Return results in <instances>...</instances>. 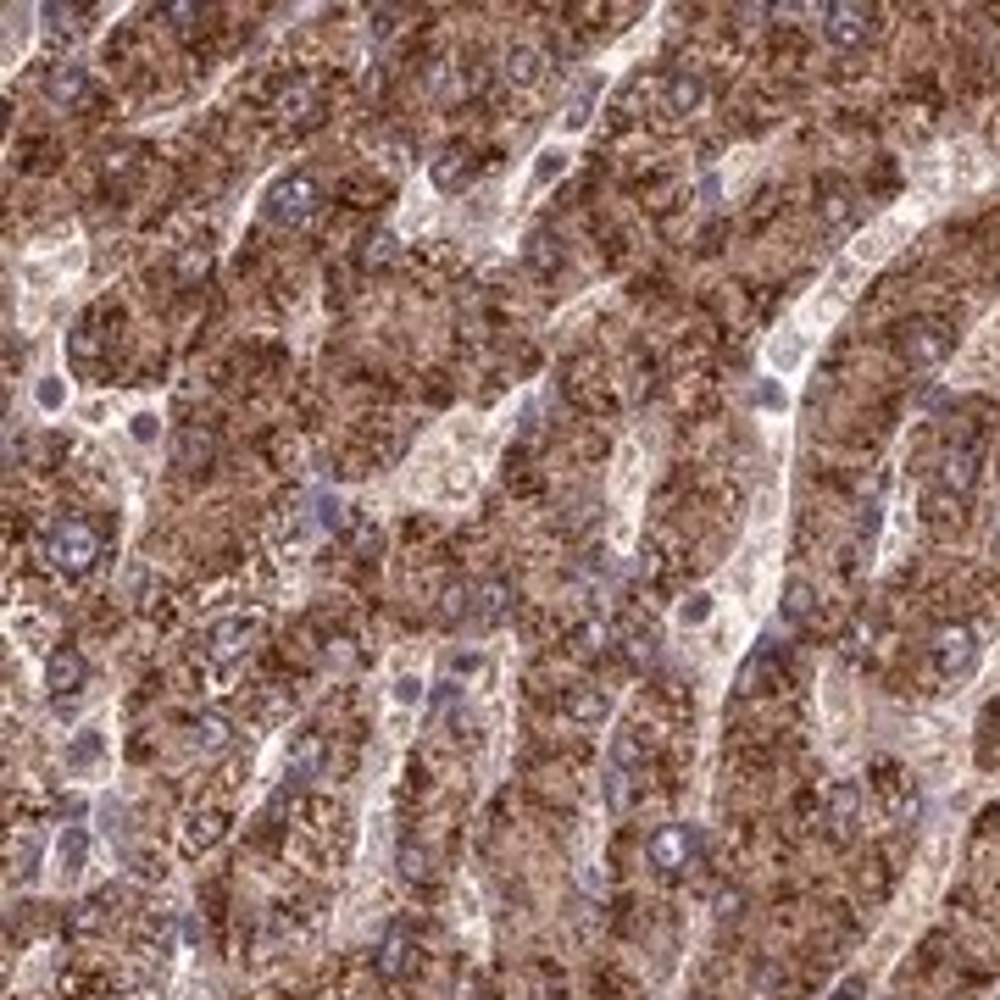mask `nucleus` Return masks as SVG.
<instances>
[{"instance_id": "nucleus-1", "label": "nucleus", "mask_w": 1000, "mask_h": 1000, "mask_svg": "<svg viewBox=\"0 0 1000 1000\" xmlns=\"http://www.w3.org/2000/svg\"><path fill=\"white\" fill-rule=\"evenodd\" d=\"M39 556H45V567H51L56 579L78 584V579H89L94 567H101V534H94L89 517H56L51 529H45V540H39Z\"/></svg>"}, {"instance_id": "nucleus-2", "label": "nucleus", "mask_w": 1000, "mask_h": 1000, "mask_svg": "<svg viewBox=\"0 0 1000 1000\" xmlns=\"http://www.w3.org/2000/svg\"><path fill=\"white\" fill-rule=\"evenodd\" d=\"M317 206H322V183H317L312 173H283V178L267 189L262 217H267L273 228H301Z\"/></svg>"}, {"instance_id": "nucleus-3", "label": "nucleus", "mask_w": 1000, "mask_h": 1000, "mask_svg": "<svg viewBox=\"0 0 1000 1000\" xmlns=\"http://www.w3.org/2000/svg\"><path fill=\"white\" fill-rule=\"evenodd\" d=\"M695 856H700V834L695 828H684V823H667V828H656L650 839H645V862L656 868V873H689L695 868Z\"/></svg>"}, {"instance_id": "nucleus-4", "label": "nucleus", "mask_w": 1000, "mask_h": 1000, "mask_svg": "<svg viewBox=\"0 0 1000 1000\" xmlns=\"http://www.w3.org/2000/svg\"><path fill=\"white\" fill-rule=\"evenodd\" d=\"M895 351H900V362H907V367H939L950 356V328L939 317H912L907 328H900Z\"/></svg>"}, {"instance_id": "nucleus-5", "label": "nucleus", "mask_w": 1000, "mask_h": 1000, "mask_svg": "<svg viewBox=\"0 0 1000 1000\" xmlns=\"http://www.w3.org/2000/svg\"><path fill=\"white\" fill-rule=\"evenodd\" d=\"M256 629L245 623V617H212V623L201 629V661L206 667H233L245 650H251Z\"/></svg>"}, {"instance_id": "nucleus-6", "label": "nucleus", "mask_w": 1000, "mask_h": 1000, "mask_svg": "<svg viewBox=\"0 0 1000 1000\" xmlns=\"http://www.w3.org/2000/svg\"><path fill=\"white\" fill-rule=\"evenodd\" d=\"M928 650H934L939 679H967L973 661H978V629H973V623H945V629L934 634Z\"/></svg>"}, {"instance_id": "nucleus-7", "label": "nucleus", "mask_w": 1000, "mask_h": 1000, "mask_svg": "<svg viewBox=\"0 0 1000 1000\" xmlns=\"http://www.w3.org/2000/svg\"><path fill=\"white\" fill-rule=\"evenodd\" d=\"M823 39L834 51H856V45L873 39V7H856V0H839V7H823Z\"/></svg>"}, {"instance_id": "nucleus-8", "label": "nucleus", "mask_w": 1000, "mask_h": 1000, "mask_svg": "<svg viewBox=\"0 0 1000 1000\" xmlns=\"http://www.w3.org/2000/svg\"><path fill=\"white\" fill-rule=\"evenodd\" d=\"M84 684H89V661H84L73 645L51 650V661H45V689H51L56 700H78Z\"/></svg>"}, {"instance_id": "nucleus-9", "label": "nucleus", "mask_w": 1000, "mask_h": 1000, "mask_svg": "<svg viewBox=\"0 0 1000 1000\" xmlns=\"http://www.w3.org/2000/svg\"><path fill=\"white\" fill-rule=\"evenodd\" d=\"M823 823H828V839H850L856 834V823H862V789H856L850 779H839L834 789H828V800H823Z\"/></svg>"}, {"instance_id": "nucleus-10", "label": "nucleus", "mask_w": 1000, "mask_h": 1000, "mask_svg": "<svg viewBox=\"0 0 1000 1000\" xmlns=\"http://www.w3.org/2000/svg\"><path fill=\"white\" fill-rule=\"evenodd\" d=\"M45 101L62 106V112H78L89 101V73L78 62H56L51 73H45Z\"/></svg>"}, {"instance_id": "nucleus-11", "label": "nucleus", "mask_w": 1000, "mask_h": 1000, "mask_svg": "<svg viewBox=\"0 0 1000 1000\" xmlns=\"http://www.w3.org/2000/svg\"><path fill=\"white\" fill-rule=\"evenodd\" d=\"M417 967H422V957H417L412 934H406V928H390V939L378 945V978H390V984H406V978H412Z\"/></svg>"}, {"instance_id": "nucleus-12", "label": "nucleus", "mask_w": 1000, "mask_h": 1000, "mask_svg": "<svg viewBox=\"0 0 1000 1000\" xmlns=\"http://www.w3.org/2000/svg\"><path fill=\"white\" fill-rule=\"evenodd\" d=\"M700 106H706L700 73H689V67L667 73V84H661V112H667V117H689V112H700Z\"/></svg>"}, {"instance_id": "nucleus-13", "label": "nucleus", "mask_w": 1000, "mask_h": 1000, "mask_svg": "<svg viewBox=\"0 0 1000 1000\" xmlns=\"http://www.w3.org/2000/svg\"><path fill=\"white\" fill-rule=\"evenodd\" d=\"M545 67H550V56L540 51V45H511V51L501 56V78L517 84V89H534L545 78Z\"/></svg>"}, {"instance_id": "nucleus-14", "label": "nucleus", "mask_w": 1000, "mask_h": 1000, "mask_svg": "<svg viewBox=\"0 0 1000 1000\" xmlns=\"http://www.w3.org/2000/svg\"><path fill=\"white\" fill-rule=\"evenodd\" d=\"M561 706H567V718H573L579 729H600V723L611 718V695H606L600 684H573Z\"/></svg>"}, {"instance_id": "nucleus-15", "label": "nucleus", "mask_w": 1000, "mask_h": 1000, "mask_svg": "<svg viewBox=\"0 0 1000 1000\" xmlns=\"http://www.w3.org/2000/svg\"><path fill=\"white\" fill-rule=\"evenodd\" d=\"M228 745H233V723L223 718V711H201V718H189V750L223 756Z\"/></svg>"}, {"instance_id": "nucleus-16", "label": "nucleus", "mask_w": 1000, "mask_h": 1000, "mask_svg": "<svg viewBox=\"0 0 1000 1000\" xmlns=\"http://www.w3.org/2000/svg\"><path fill=\"white\" fill-rule=\"evenodd\" d=\"M428 178H434V189H467V178H472V156L461 151V145H451V151H440L434 162H428Z\"/></svg>"}, {"instance_id": "nucleus-17", "label": "nucleus", "mask_w": 1000, "mask_h": 1000, "mask_svg": "<svg viewBox=\"0 0 1000 1000\" xmlns=\"http://www.w3.org/2000/svg\"><path fill=\"white\" fill-rule=\"evenodd\" d=\"M973 479H978V456H973V445L945 451V461H939V484H945V490H957V495H967V490H973Z\"/></svg>"}, {"instance_id": "nucleus-18", "label": "nucleus", "mask_w": 1000, "mask_h": 1000, "mask_svg": "<svg viewBox=\"0 0 1000 1000\" xmlns=\"http://www.w3.org/2000/svg\"><path fill=\"white\" fill-rule=\"evenodd\" d=\"M290 773H295V779H322V773H328V739H322V734H301V739H295Z\"/></svg>"}, {"instance_id": "nucleus-19", "label": "nucleus", "mask_w": 1000, "mask_h": 1000, "mask_svg": "<svg viewBox=\"0 0 1000 1000\" xmlns=\"http://www.w3.org/2000/svg\"><path fill=\"white\" fill-rule=\"evenodd\" d=\"M611 768L617 773H640L645 768V739H640V729H623L611 739Z\"/></svg>"}, {"instance_id": "nucleus-20", "label": "nucleus", "mask_w": 1000, "mask_h": 1000, "mask_svg": "<svg viewBox=\"0 0 1000 1000\" xmlns=\"http://www.w3.org/2000/svg\"><path fill=\"white\" fill-rule=\"evenodd\" d=\"M56 862H62V878H78V873H84V862H89V834H84V828H67V834H62Z\"/></svg>"}, {"instance_id": "nucleus-21", "label": "nucleus", "mask_w": 1000, "mask_h": 1000, "mask_svg": "<svg viewBox=\"0 0 1000 1000\" xmlns=\"http://www.w3.org/2000/svg\"><path fill=\"white\" fill-rule=\"evenodd\" d=\"M101 756H106L101 729H78V734H73V745H67V768H94Z\"/></svg>"}, {"instance_id": "nucleus-22", "label": "nucleus", "mask_w": 1000, "mask_h": 1000, "mask_svg": "<svg viewBox=\"0 0 1000 1000\" xmlns=\"http://www.w3.org/2000/svg\"><path fill=\"white\" fill-rule=\"evenodd\" d=\"M611 640H617V629L606 623V617H590V623L579 629V650H584V656H606Z\"/></svg>"}, {"instance_id": "nucleus-23", "label": "nucleus", "mask_w": 1000, "mask_h": 1000, "mask_svg": "<svg viewBox=\"0 0 1000 1000\" xmlns=\"http://www.w3.org/2000/svg\"><path fill=\"white\" fill-rule=\"evenodd\" d=\"M784 617H789V623H806V617H812V584H806V579H789V590H784Z\"/></svg>"}, {"instance_id": "nucleus-24", "label": "nucleus", "mask_w": 1000, "mask_h": 1000, "mask_svg": "<svg viewBox=\"0 0 1000 1000\" xmlns=\"http://www.w3.org/2000/svg\"><path fill=\"white\" fill-rule=\"evenodd\" d=\"M595 101H600V78H590V84L573 94V106H567V128H584L590 112H595Z\"/></svg>"}, {"instance_id": "nucleus-25", "label": "nucleus", "mask_w": 1000, "mask_h": 1000, "mask_svg": "<svg viewBox=\"0 0 1000 1000\" xmlns=\"http://www.w3.org/2000/svg\"><path fill=\"white\" fill-rule=\"evenodd\" d=\"M823 223H828V228L856 223V195H850V189H834V195L823 201Z\"/></svg>"}, {"instance_id": "nucleus-26", "label": "nucleus", "mask_w": 1000, "mask_h": 1000, "mask_svg": "<svg viewBox=\"0 0 1000 1000\" xmlns=\"http://www.w3.org/2000/svg\"><path fill=\"white\" fill-rule=\"evenodd\" d=\"M94 356H101L94 333H89V328H73V333H67V362H73V367H89Z\"/></svg>"}, {"instance_id": "nucleus-27", "label": "nucleus", "mask_w": 1000, "mask_h": 1000, "mask_svg": "<svg viewBox=\"0 0 1000 1000\" xmlns=\"http://www.w3.org/2000/svg\"><path fill=\"white\" fill-rule=\"evenodd\" d=\"M12 868H17V878H23V884L39 873V839H34V834H23V839H17V850H12Z\"/></svg>"}, {"instance_id": "nucleus-28", "label": "nucleus", "mask_w": 1000, "mask_h": 1000, "mask_svg": "<svg viewBox=\"0 0 1000 1000\" xmlns=\"http://www.w3.org/2000/svg\"><path fill=\"white\" fill-rule=\"evenodd\" d=\"M561 173H567V151H561V145H545V151H540V162H534V183L545 189V183H550V178H561Z\"/></svg>"}, {"instance_id": "nucleus-29", "label": "nucleus", "mask_w": 1000, "mask_h": 1000, "mask_svg": "<svg viewBox=\"0 0 1000 1000\" xmlns=\"http://www.w3.org/2000/svg\"><path fill=\"white\" fill-rule=\"evenodd\" d=\"M306 106H312V84L283 89V101H278V112H283V117H306Z\"/></svg>"}, {"instance_id": "nucleus-30", "label": "nucleus", "mask_w": 1000, "mask_h": 1000, "mask_svg": "<svg viewBox=\"0 0 1000 1000\" xmlns=\"http://www.w3.org/2000/svg\"><path fill=\"white\" fill-rule=\"evenodd\" d=\"M706 617H711V595H700V590H695V595L679 606V623H684V629H695V623H706Z\"/></svg>"}, {"instance_id": "nucleus-31", "label": "nucleus", "mask_w": 1000, "mask_h": 1000, "mask_svg": "<svg viewBox=\"0 0 1000 1000\" xmlns=\"http://www.w3.org/2000/svg\"><path fill=\"white\" fill-rule=\"evenodd\" d=\"M362 262H367V267H390V262H395V240H390V233H378V240H367Z\"/></svg>"}, {"instance_id": "nucleus-32", "label": "nucleus", "mask_w": 1000, "mask_h": 1000, "mask_svg": "<svg viewBox=\"0 0 1000 1000\" xmlns=\"http://www.w3.org/2000/svg\"><path fill=\"white\" fill-rule=\"evenodd\" d=\"M34 401H39L45 412H62V401H67V390H62V378H39V390H34Z\"/></svg>"}, {"instance_id": "nucleus-33", "label": "nucleus", "mask_w": 1000, "mask_h": 1000, "mask_svg": "<svg viewBox=\"0 0 1000 1000\" xmlns=\"http://www.w3.org/2000/svg\"><path fill=\"white\" fill-rule=\"evenodd\" d=\"M128 434H134L139 445H151V440L162 434V422H156V412H134V422H128Z\"/></svg>"}, {"instance_id": "nucleus-34", "label": "nucleus", "mask_w": 1000, "mask_h": 1000, "mask_svg": "<svg viewBox=\"0 0 1000 1000\" xmlns=\"http://www.w3.org/2000/svg\"><path fill=\"white\" fill-rule=\"evenodd\" d=\"M395 700H401V706H417V700H422V679H412V673L395 679Z\"/></svg>"}, {"instance_id": "nucleus-35", "label": "nucleus", "mask_w": 1000, "mask_h": 1000, "mask_svg": "<svg viewBox=\"0 0 1000 1000\" xmlns=\"http://www.w3.org/2000/svg\"><path fill=\"white\" fill-rule=\"evenodd\" d=\"M401 873H406L412 884H417V878L428 873V868H422V856H417V850H401Z\"/></svg>"}, {"instance_id": "nucleus-36", "label": "nucleus", "mask_w": 1000, "mask_h": 1000, "mask_svg": "<svg viewBox=\"0 0 1000 1000\" xmlns=\"http://www.w3.org/2000/svg\"><path fill=\"white\" fill-rule=\"evenodd\" d=\"M162 17H167V23H173V28H183V23H189V17H195V7H162Z\"/></svg>"}, {"instance_id": "nucleus-37", "label": "nucleus", "mask_w": 1000, "mask_h": 1000, "mask_svg": "<svg viewBox=\"0 0 1000 1000\" xmlns=\"http://www.w3.org/2000/svg\"><path fill=\"white\" fill-rule=\"evenodd\" d=\"M856 995H862V978H845V984L834 989V1000H856Z\"/></svg>"}]
</instances>
